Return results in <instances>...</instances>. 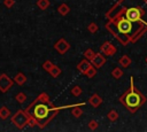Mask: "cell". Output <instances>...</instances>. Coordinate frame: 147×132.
<instances>
[{
    "mask_svg": "<svg viewBox=\"0 0 147 132\" xmlns=\"http://www.w3.org/2000/svg\"><path fill=\"white\" fill-rule=\"evenodd\" d=\"M131 62H132V60L130 59L129 55H122V56L119 57V60H118V64H119L122 68H127V67L131 64Z\"/></svg>",
    "mask_w": 147,
    "mask_h": 132,
    "instance_id": "12",
    "label": "cell"
},
{
    "mask_svg": "<svg viewBox=\"0 0 147 132\" xmlns=\"http://www.w3.org/2000/svg\"><path fill=\"white\" fill-rule=\"evenodd\" d=\"M71 115H72L74 117L78 118V117H80V116L83 115V110H82V109L79 108V106L72 107V108H71Z\"/></svg>",
    "mask_w": 147,
    "mask_h": 132,
    "instance_id": "21",
    "label": "cell"
},
{
    "mask_svg": "<svg viewBox=\"0 0 147 132\" xmlns=\"http://www.w3.org/2000/svg\"><path fill=\"white\" fill-rule=\"evenodd\" d=\"M3 5L6 8H11L15 5V0H3Z\"/></svg>",
    "mask_w": 147,
    "mask_h": 132,
    "instance_id": "27",
    "label": "cell"
},
{
    "mask_svg": "<svg viewBox=\"0 0 147 132\" xmlns=\"http://www.w3.org/2000/svg\"><path fill=\"white\" fill-rule=\"evenodd\" d=\"M107 118L110 121V122H116L118 119V112L115 110V109H111L108 114H107Z\"/></svg>",
    "mask_w": 147,
    "mask_h": 132,
    "instance_id": "18",
    "label": "cell"
},
{
    "mask_svg": "<svg viewBox=\"0 0 147 132\" xmlns=\"http://www.w3.org/2000/svg\"><path fill=\"white\" fill-rule=\"evenodd\" d=\"M49 5H51L49 0H37V6L41 10H46L49 7Z\"/></svg>",
    "mask_w": 147,
    "mask_h": 132,
    "instance_id": "16",
    "label": "cell"
},
{
    "mask_svg": "<svg viewBox=\"0 0 147 132\" xmlns=\"http://www.w3.org/2000/svg\"><path fill=\"white\" fill-rule=\"evenodd\" d=\"M105 16H123L147 32V0H117Z\"/></svg>",
    "mask_w": 147,
    "mask_h": 132,
    "instance_id": "1",
    "label": "cell"
},
{
    "mask_svg": "<svg viewBox=\"0 0 147 132\" xmlns=\"http://www.w3.org/2000/svg\"><path fill=\"white\" fill-rule=\"evenodd\" d=\"M95 55V52L92 49V48H87L85 52H84V57L87 59L88 61H91L93 59V56Z\"/></svg>",
    "mask_w": 147,
    "mask_h": 132,
    "instance_id": "24",
    "label": "cell"
},
{
    "mask_svg": "<svg viewBox=\"0 0 147 132\" xmlns=\"http://www.w3.org/2000/svg\"><path fill=\"white\" fill-rule=\"evenodd\" d=\"M106 56L101 53V52H99V53H95V55L93 56V59L91 60V63H92V65H94L96 69H99V68H101L105 63H106Z\"/></svg>",
    "mask_w": 147,
    "mask_h": 132,
    "instance_id": "8",
    "label": "cell"
},
{
    "mask_svg": "<svg viewBox=\"0 0 147 132\" xmlns=\"http://www.w3.org/2000/svg\"><path fill=\"white\" fill-rule=\"evenodd\" d=\"M29 121H30V116L28 115V112L25 110H17L13 116H11V123L18 129V130H23L26 125H29Z\"/></svg>",
    "mask_w": 147,
    "mask_h": 132,
    "instance_id": "4",
    "label": "cell"
},
{
    "mask_svg": "<svg viewBox=\"0 0 147 132\" xmlns=\"http://www.w3.org/2000/svg\"><path fill=\"white\" fill-rule=\"evenodd\" d=\"M53 65H54V63L52 62V61H49V60H46L44 63H42V69L45 70V71H49L52 68H53Z\"/></svg>",
    "mask_w": 147,
    "mask_h": 132,
    "instance_id": "25",
    "label": "cell"
},
{
    "mask_svg": "<svg viewBox=\"0 0 147 132\" xmlns=\"http://www.w3.org/2000/svg\"><path fill=\"white\" fill-rule=\"evenodd\" d=\"M9 115H10V110L6 106H2L0 108V119H7Z\"/></svg>",
    "mask_w": 147,
    "mask_h": 132,
    "instance_id": "15",
    "label": "cell"
},
{
    "mask_svg": "<svg viewBox=\"0 0 147 132\" xmlns=\"http://www.w3.org/2000/svg\"><path fill=\"white\" fill-rule=\"evenodd\" d=\"M91 65H92L91 61H88L87 59H84V60H82L80 62H78V63H77V65H76V69H77V70H78L80 73L85 75V72L87 71V69H88Z\"/></svg>",
    "mask_w": 147,
    "mask_h": 132,
    "instance_id": "9",
    "label": "cell"
},
{
    "mask_svg": "<svg viewBox=\"0 0 147 132\" xmlns=\"http://www.w3.org/2000/svg\"><path fill=\"white\" fill-rule=\"evenodd\" d=\"M15 100L18 102V103H24L26 101V94L24 92H18L16 95H15Z\"/></svg>",
    "mask_w": 147,
    "mask_h": 132,
    "instance_id": "20",
    "label": "cell"
},
{
    "mask_svg": "<svg viewBox=\"0 0 147 132\" xmlns=\"http://www.w3.org/2000/svg\"><path fill=\"white\" fill-rule=\"evenodd\" d=\"M82 92H83V90H82V87L78 86V85H75V86L70 90V93H71L74 96H79V95L82 94Z\"/></svg>",
    "mask_w": 147,
    "mask_h": 132,
    "instance_id": "22",
    "label": "cell"
},
{
    "mask_svg": "<svg viewBox=\"0 0 147 132\" xmlns=\"http://www.w3.org/2000/svg\"><path fill=\"white\" fill-rule=\"evenodd\" d=\"M98 30H99V26H98V24L94 23V22H92V23H90V24L87 25V31H88L90 33H96Z\"/></svg>",
    "mask_w": 147,
    "mask_h": 132,
    "instance_id": "23",
    "label": "cell"
},
{
    "mask_svg": "<svg viewBox=\"0 0 147 132\" xmlns=\"http://www.w3.org/2000/svg\"><path fill=\"white\" fill-rule=\"evenodd\" d=\"M92 107H94V108H98L99 106H101V103H102V98L98 94V93H93L90 98H88V101H87Z\"/></svg>",
    "mask_w": 147,
    "mask_h": 132,
    "instance_id": "10",
    "label": "cell"
},
{
    "mask_svg": "<svg viewBox=\"0 0 147 132\" xmlns=\"http://www.w3.org/2000/svg\"><path fill=\"white\" fill-rule=\"evenodd\" d=\"M96 72H98V69H96L94 65H91V67L87 69V71L85 72V76H86L87 78H93V77H95Z\"/></svg>",
    "mask_w": 147,
    "mask_h": 132,
    "instance_id": "17",
    "label": "cell"
},
{
    "mask_svg": "<svg viewBox=\"0 0 147 132\" xmlns=\"http://www.w3.org/2000/svg\"><path fill=\"white\" fill-rule=\"evenodd\" d=\"M100 52H101L105 56H113V55L117 52V48H116L110 41H105V42L100 46Z\"/></svg>",
    "mask_w": 147,
    "mask_h": 132,
    "instance_id": "7",
    "label": "cell"
},
{
    "mask_svg": "<svg viewBox=\"0 0 147 132\" xmlns=\"http://www.w3.org/2000/svg\"><path fill=\"white\" fill-rule=\"evenodd\" d=\"M54 49L61 54V55H64L69 49H70V44L64 39V38H60L59 40L55 41L54 44Z\"/></svg>",
    "mask_w": 147,
    "mask_h": 132,
    "instance_id": "6",
    "label": "cell"
},
{
    "mask_svg": "<svg viewBox=\"0 0 147 132\" xmlns=\"http://www.w3.org/2000/svg\"><path fill=\"white\" fill-rule=\"evenodd\" d=\"M13 84H14V79L9 78L8 75H6V73L0 75V92L1 93L8 92L11 88Z\"/></svg>",
    "mask_w": 147,
    "mask_h": 132,
    "instance_id": "5",
    "label": "cell"
},
{
    "mask_svg": "<svg viewBox=\"0 0 147 132\" xmlns=\"http://www.w3.org/2000/svg\"><path fill=\"white\" fill-rule=\"evenodd\" d=\"M145 61H146V63H147V56H146V59H145Z\"/></svg>",
    "mask_w": 147,
    "mask_h": 132,
    "instance_id": "28",
    "label": "cell"
},
{
    "mask_svg": "<svg viewBox=\"0 0 147 132\" xmlns=\"http://www.w3.org/2000/svg\"><path fill=\"white\" fill-rule=\"evenodd\" d=\"M60 107H56L47 93H40L25 109L28 115L36 122L37 126L44 129L60 111Z\"/></svg>",
    "mask_w": 147,
    "mask_h": 132,
    "instance_id": "2",
    "label": "cell"
},
{
    "mask_svg": "<svg viewBox=\"0 0 147 132\" xmlns=\"http://www.w3.org/2000/svg\"><path fill=\"white\" fill-rule=\"evenodd\" d=\"M57 13L61 15V16H65L70 13V7L69 5L67 3H61L59 7H57Z\"/></svg>",
    "mask_w": 147,
    "mask_h": 132,
    "instance_id": "13",
    "label": "cell"
},
{
    "mask_svg": "<svg viewBox=\"0 0 147 132\" xmlns=\"http://www.w3.org/2000/svg\"><path fill=\"white\" fill-rule=\"evenodd\" d=\"M98 126H99V123H98L96 121L92 119V121H90V122H88V129H90V130L94 131V130H96V129H98Z\"/></svg>",
    "mask_w": 147,
    "mask_h": 132,
    "instance_id": "26",
    "label": "cell"
},
{
    "mask_svg": "<svg viewBox=\"0 0 147 132\" xmlns=\"http://www.w3.org/2000/svg\"><path fill=\"white\" fill-rule=\"evenodd\" d=\"M118 101L132 114H134L147 101V98L134 86L133 77H130V87L119 96Z\"/></svg>",
    "mask_w": 147,
    "mask_h": 132,
    "instance_id": "3",
    "label": "cell"
},
{
    "mask_svg": "<svg viewBox=\"0 0 147 132\" xmlns=\"http://www.w3.org/2000/svg\"><path fill=\"white\" fill-rule=\"evenodd\" d=\"M123 76V70L121 68H114L113 71H111V77L115 78V79H119L121 77Z\"/></svg>",
    "mask_w": 147,
    "mask_h": 132,
    "instance_id": "19",
    "label": "cell"
},
{
    "mask_svg": "<svg viewBox=\"0 0 147 132\" xmlns=\"http://www.w3.org/2000/svg\"><path fill=\"white\" fill-rule=\"evenodd\" d=\"M48 72H49V75H51L53 78H57V77L61 75L62 70H61V68H60L59 65H55V64H54V65H53V68H52Z\"/></svg>",
    "mask_w": 147,
    "mask_h": 132,
    "instance_id": "14",
    "label": "cell"
},
{
    "mask_svg": "<svg viewBox=\"0 0 147 132\" xmlns=\"http://www.w3.org/2000/svg\"><path fill=\"white\" fill-rule=\"evenodd\" d=\"M13 79H14V83H16L20 86H22V85H24L26 83V76L23 72H17Z\"/></svg>",
    "mask_w": 147,
    "mask_h": 132,
    "instance_id": "11",
    "label": "cell"
}]
</instances>
